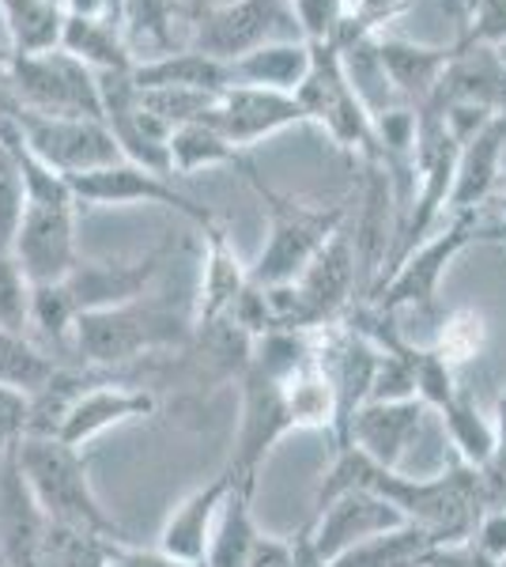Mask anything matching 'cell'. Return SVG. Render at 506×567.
<instances>
[{"label": "cell", "instance_id": "1", "mask_svg": "<svg viewBox=\"0 0 506 567\" xmlns=\"http://www.w3.org/2000/svg\"><path fill=\"white\" fill-rule=\"evenodd\" d=\"M352 488H366L374 496H382L385 503L404 515V523L427 529L438 545H465L473 542L476 526L487 515V492L481 470L465 465L457 458L443 477H404L401 470H385V465L371 462L366 454H359L355 446L337 451L333 470L326 473L318 488L314 507H326L337 496Z\"/></svg>", "mask_w": 506, "mask_h": 567}, {"label": "cell", "instance_id": "2", "mask_svg": "<svg viewBox=\"0 0 506 567\" xmlns=\"http://www.w3.org/2000/svg\"><path fill=\"white\" fill-rule=\"evenodd\" d=\"M171 254H174V235L144 254V258L133 261H80L64 280L34 288L31 326L39 329L45 341L64 344L72 337V326L84 315H91V310L122 307L148 296L152 280L163 272Z\"/></svg>", "mask_w": 506, "mask_h": 567}, {"label": "cell", "instance_id": "3", "mask_svg": "<svg viewBox=\"0 0 506 567\" xmlns=\"http://www.w3.org/2000/svg\"><path fill=\"white\" fill-rule=\"evenodd\" d=\"M16 462H20L27 488L50 523L128 545V534L106 515V507L91 488L87 462L80 458L76 446L61 443L58 435H23L16 446Z\"/></svg>", "mask_w": 506, "mask_h": 567}, {"label": "cell", "instance_id": "4", "mask_svg": "<svg viewBox=\"0 0 506 567\" xmlns=\"http://www.w3.org/2000/svg\"><path fill=\"white\" fill-rule=\"evenodd\" d=\"M193 337V315H178L174 307L152 296L133 303L91 310L72 326V344L87 368L110 371L117 363H133L155 352H178Z\"/></svg>", "mask_w": 506, "mask_h": 567}, {"label": "cell", "instance_id": "5", "mask_svg": "<svg viewBox=\"0 0 506 567\" xmlns=\"http://www.w3.org/2000/svg\"><path fill=\"white\" fill-rule=\"evenodd\" d=\"M296 99L307 110V122L318 125L337 148L359 155L366 167L385 171L379 122H374V110L366 106V99L359 95L340 45H314V65H310L307 84L296 91Z\"/></svg>", "mask_w": 506, "mask_h": 567}, {"label": "cell", "instance_id": "6", "mask_svg": "<svg viewBox=\"0 0 506 567\" xmlns=\"http://www.w3.org/2000/svg\"><path fill=\"white\" fill-rule=\"evenodd\" d=\"M254 186V194L269 205V243H265L261 258L254 261L250 280L261 288L272 284H296L307 265L318 258L340 227L348 224V205H307L288 194H276L272 186H265L261 175L246 178Z\"/></svg>", "mask_w": 506, "mask_h": 567}, {"label": "cell", "instance_id": "7", "mask_svg": "<svg viewBox=\"0 0 506 567\" xmlns=\"http://www.w3.org/2000/svg\"><path fill=\"white\" fill-rule=\"evenodd\" d=\"M4 87L12 91L16 106L50 117H103L99 76L80 58L64 53L61 45L39 53H16L8 65ZM106 122V117H103Z\"/></svg>", "mask_w": 506, "mask_h": 567}, {"label": "cell", "instance_id": "8", "mask_svg": "<svg viewBox=\"0 0 506 567\" xmlns=\"http://www.w3.org/2000/svg\"><path fill=\"white\" fill-rule=\"evenodd\" d=\"M476 227H481V213H454V219H450L446 227L427 235L416 250L404 254V258L393 265L390 277L371 291V307L382 310V315H397L404 307H420V310L435 307L438 284H443L450 261H454L468 243H476Z\"/></svg>", "mask_w": 506, "mask_h": 567}, {"label": "cell", "instance_id": "9", "mask_svg": "<svg viewBox=\"0 0 506 567\" xmlns=\"http://www.w3.org/2000/svg\"><path fill=\"white\" fill-rule=\"evenodd\" d=\"M12 122L23 133L27 148L50 163L53 171H61L64 178L87 175V171L125 159L122 144H117V136L110 133L103 117H50L16 110Z\"/></svg>", "mask_w": 506, "mask_h": 567}, {"label": "cell", "instance_id": "10", "mask_svg": "<svg viewBox=\"0 0 506 567\" xmlns=\"http://www.w3.org/2000/svg\"><path fill=\"white\" fill-rule=\"evenodd\" d=\"M69 186L80 205H99V208L103 205H159V208H174L178 216H186L193 227H200V235L219 227V219L208 205H197L189 194H182L167 175H155V171L141 167V163H128V159L69 178Z\"/></svg>", "mask_w": 506, "mask_h": 567}, {"label": "cell", "instance_id": "11", "mask_svg": "<svg viewBox=\"0 0 506 567\" xmlns=\"http://www.w3.org/2000/svg\"><path fill=\"white\" fill-rule=\"evenodd\" d=\"M288 20H291L288 0H231V4L200 8L189 20L193 23L189 50H200L208 58L231 65V61L254 53L257 45L280 42V27Z\"/></svg>", "mask_w": 506, "mask_h": 567}, {"label": "cell", "instance_id": "12", "mask_svg": "<svg viewBox=\"0 0 506 567\" xmlns=\"http://www.w3.org/2000/svg\"><path fill=\"white\" fill-rule=\"evenodd\" d=\"M12 258L31 288L58 284L80 265L76 254V205H39L27 200Z\"/></svg>", "mask_w": 506, "mask_h": 567}, {"label": "cell", "instance_id": "13", "mask_svg": "<svg viewBox=\"0 0 506 567\" xmlns=\"http://www.w3.org/2000/svg\"><path fill=\"white\" fill-rule=\"evenodd\" d=\"M205 122L216 125L238 148H254L257 141L291 130V125H310L307 110H302L296 95L265 91V87H242V84L219 91L216 106H211Z\"/></svg>", "mask_w": 506, "mask_h": 567}, {"label": "cell", "instance_id": "14", "mask_svg": "<svg viewBox=\"0 0 506 567\" xmlns=\"http://www.w3.org/2000/svg\"><path fill=\"white\" fill-rule=\"evenodd\" d=\"M310 523H314L318 553L333 564L348 548L371 542V537L385 534V529L404 526V515L393 503L374 496V492L352 488L344 496H337L333 503H326V507H318V518H310Z\"/></svg>", "mask_w": 506, "mask_h": 567}, {"label": "cell", "instance_id": "15", "mask_svg": "<svg viewBox=\"0 0 506 567\" xmlns=\"http://www.w3.org/2000/svg\"><path fill=\"white\" fill-rule=\"evenodd\" d=\"M454 53L457 45H420L409 39H393V34H374V58H379L385 84L416 110L435 99Z\"/></svg>", "mask_w": 506, "mask_h": 567}, {"label": "cell", "instance_id": "16", "mask_svg": "<svg viewBox=\"0 0 506 567\" xmlns=\"http://www.w3.org/2000/svg\"><path fill=\"white\" fill-rule=\"evenodd\" d=\"M231 484L235 477L224 465L205 488H197L189 499H182L159 534V553L178 564H205L211 534H216L219 523V511H224L227 496H231Z\"/></svg>", "mask_w": 506, "mask_h": 567}, {"label": "cell", "instance_id": "17", "mask_svg": "<svg viewBox=\"0 0 506 567\" xmlns=\"http://www.w3.org/2000/svg\"><path fill=\"white\" fill-rule=\"evenodd\" d=\"M423 405L420 398L412 401H366L352 420V435L348 446H355L359 454H366L371 462L385 465V470H397L404 451L416 443L423 427Z\"/></svg>", "mask_w": 506, "mask_h": 567}, {"label": "cell", "instance_id": "18", "mask_svg": "<svg viewBox=\"0 0 506 567\" xmlns=\"http://www.w3.org/2000/svg\"><path fill=\"white\" fill-rule=\"evenodd\" d=\"M155 393L152 390H136V386H117V382H103L84 390L76 398V405L69 409V416L61 420L58 439L69 446H84L95 435L110 432L117 424H128V420H141L155 413Z\"/></svg>", "mask_w": 506, "mask_h": 567}, {"label": "cell", "instance_id": "19", "mask_svg": "<svg viewBox=\"0 0 506 567\" xmlns=\"http://www.w3.org/2000/svg\"><path fill=\"white\" fill-rule=\"evenodd\" d=\"M503 152H506V114H495L492 122L481 125L462 144L450 213H484V205H492V197L499 194Z\"/></svg>", "mask_w": 506, "mask_h": 567}, {"label": "cell", "instance_id": "20", "mask_svg": "<svg viewBox=\"0 0 506 567\" xmlns=\"http://www.w3.org/2000/svg\"><path fill=\"white\" fill-rule=\"evenodd\" d=\"M435 103H462L506 114V65L495 45H457L443 84L435 91Z\"/></svg>", "mask_w": 506, "mask_h": 567}, {"label": "cell", "instance_id": "21", "mask_svg": "<svg viewBox=\"0 0 506 567\" xmlns=\"http://www.w3.org/2000/svg\"><path fill=\"white\" fill-rule=\"evenodd\" d=\"M355 280H359V258H355V239L348 227L321 246V254L307 265V272L296 280V288L307 296V303L318 310L326 322H337L348 310L355 296Z\"/></svg>", "mask_w": 506, "mask_h": 567}, {"label": "cell", "instance_id": "22", "mask_svg": "<svg viewBox=\"0 0 506 567\" xmlns=\"http://www.w3.org/2000/svg\"><path fill=\"white\" fill-rule=\"evenodd\" d=\"M208 250H205V272H200V296L193 303V329L216 326L219 318L231 315V307L242 299V291L250 288V269L238 261L231 239L224 227L205 231Z\"/></svg>", "mask_w": 506, "mask_h": 567}, {"label": "cell", "instance_id": "23", "mask_svg": "<svg viewBox=\"0 0 506 567\" xmlns=\"http://www.w3.org/2000/svg\"><path fill=\"white\" fill-rule=\"evenodd\" d=\"M310 65H314V45L302 39H280V42L257 45L254 53L231 61L227 69H231V84L296 95L307 84Z\"/></svg>", "mask_w": 506, "mask_h": 567}, {"label": "cell", "instance_id": "24", "mask_svg": "<svg viewBox=\"0 0 506 567\" xmlns=\"http://www.w3.org/2000/svg\"><path fill=\"white\" fill-rule=\"evenodd\" d=\"M58 45L95 72H128L136 65L133 50H128V42H125V31L117 23H110L106 16L64 12Z\"/></svg>", "mask_w": 506, "mask_h": 567}, {"label": "cell", "instance_id": "25", "mask_svg": "<svg viewBox=\"0 0 506 567\" xmlns=\"http://www.w3.org/2000/svg\"><path fill=\"white\" fill-rule=\"evenodd\" d=\"M133 84L136 87H189V91H211V95H219L224 87H231V69H227L224 61L186 45V50L163 53V58L136 61Z\"/></svg>", "mask_w": 506, "mask_h": 567}, {"label": "cell", "instance_id": "26", "mask_svg": "<svg viewBox=\"0 0 506 567\" xmlns=\"http://www.w3.org/2000/svg\"><path fill=\"white\" fill-rule=\"evenodd\" d=\"M254 492H257V481L231 484V496H227L224 511H219L216 534H211L205 567H246L250 564V553H254L257 537H261V529L254 523Z\"/></svg>", "mask_w": 506, "mask_h": 567}, {"label": "cell", "instance_id": "27", "mask_svg": "<svg viewBox=\"0 0 506 567\" xmlns=\"http://www.w3.org/2000/svg\"><path fill=\"white\" fill-rule=\"evenodd\" d=\"M438 548L443 545L427 529L404 523L397 529H385V534L371 537V542L348 548L329 567H431Z\"/></svg>", "mask_w": 506, "mask_h": 567}, {"label": "cell", "instance_id": "28", "mask_svg": "<svg viewBox=\"0 0 506 567\" xmlns=\"http://www.w3.org/2000/svg\"><path fill=\"white\" fill-rule=\"evenodd\" d=\"M167 152H171V175L174 171H178V175H193V171H200V167H238L246 175V171L254 167L242 155V148L227 141L211 122H189V125H182V130H174L167 141Z\"/></svg>", "mask_w": 506, "mask_h": 567}, {"label": "cell", "instance_id": "29", "mask_svg": "<svg viewBox=\"0 0 506 567\" xmlns=\"http://www.w3.org/2000/svg\"><path fill=\"white\" fill-rule=\"evenodd\" d=\"M182 20V0H125L122 27L136 61L174 53V23Z\"/></svg>", "mask_w": 506, "mask_h": 567}, {"label": "cell", "instance_id": "30", "mask_svg": "<svg viewBox=\"0 0 506 567\" xmlns=\"http://www.w3.org/2000/svg\"><path fill=\"white\" fill-rule=\"evenodd\" d=\"M0 16L8 27V45L16 53L53 50L61 39V0H0Z\"/></svg>", "mask_w": 506, "mask_h": 567}, {"label": "cell", "instance_id": "31", "mask_svg": "<svg viewBox=\"0 0 506 567\" xmlns=\"http://www.w3.org/2000/svg\"><path fill=\"white\" fill-rule=\"evenodd\" d=\"M438 413L446 420V435H450V443H454L457 458L465 465H473V470H487V462H492V454H495V420H487L481 413L473 393L457 390L454 398H450V405L438 409Z\"/></svg>", "mask_w": 506, "mask_h": 567}, {"label": "cell", "instance_id": "32", "mask_svg": "<svg viewBox=\"0 0 506 567\" xmlns=\"http://www.w3.org/2000/svg\"><path fill=\"white\" fill-rule=\"evenodd\" d=\"M125 548L128 545L110 542V537L50 523L45 526L39 564L34 567H114V560L125 553Z\"/></svg>", "mask_w": 506, "mask_h": 567}, {"label": "cell", "instance_id": "33", "mask_svg": "<svg viewBox=\"0 0 506 567\" xmlns=\"http://www.w3.org/2000/svg\"><path fill=\"white\" fill-rule=\"evenodd\" d=\"M58 368L61 363L53 355H45L27 333L0 329V386L34 398L58 374Z\"/></svg>", "mask_w": 506, "mask_h": 567}, {"label": "cell", "instance_id": "34", "mask_svg": "<svg viewBox=\"0 0 506 567\" xmlns=\"http://www.w3.org/2000/svg\"><path fill=\"white\" fill-rule=\"evenodd\" d=\"M23 208H27V189L16 155L8 152V144L0 141V254H12L16 235L23 224Z\"/></svg>", "mask_w": 506, "mask_h": 567}, {"label": "cell", "instance_id": "35", "mask_svg": "<svg viewBox=\"0 0 506 567\" xmlns=\"http://www.w3.org/2000/svg\"><path fill=\"white\" fill-rule=\"evenodd\" d=\"M288 8L302 42L337 45L344 31V0H288Z\"/></svg>", "mask_w": 506, "mask_h": 567}, {"label": "cell", "instance_id": "36", "mask_svg": "<svg viewBox=\"0 0 506 567\" xmlns=\"http://www.w3.org/2000/svg\"><path fill=\"white\" fill-rule=\"evenodd\" d=\"M31 303H34L31 280L23 277V269L16 265L12 254H0V329L27 333V326H31Z\"/></svg>", "mask_w": 506, "mask_h": 567}, {"label": "cell", "instance_id": "37", "mask_svg": "<svg viewBox=\"0 0 506 567\" xmlns=\"http://www.w3.org/2000/svg\"><path fill=\"white\" fill-rule=\"evenodd\" d=\"M481 349H484V318L476 315V310H457V315H450L443 333H438L435 352L443 355L450 368H457V363L473 360Z\"/></svg>", "mask_w": 506, "mask_h": 567}, {"label": "cell", "instance_id": "38", "mask_svg": "<svg viewBox=\"0 0 506 567\" xmlns=\"http://www.w3.org/2000/svg\"><path fill=\"white\" fill-rule=\"evenodd\" d=\"M506 42V0H473V12L457 45H499Z\"/></svg>", "mask_w": 506, "mask_h": 567}, {"label": "cell", "instance_id": "39", "mask_svg": "<svg viewBox=\"0 0 506 567\" xmlns=\"http://www.w3.org/2000/svg\"><path fill=\"white\" fill-rule=\"evenodd\" d=\"M481 477L487 492V511L506 507V382L499 393V409H495V454L487 470H481Z\"/></svg>", "mask_w": 506, "mask_h": 567}, {"label": "cell", "instance_id": "40", "mask_svg": "<svg viewBox=\"0 0 506 567\" xmlns=\"http://www.w3.org/2000/svg\"><path fill=\"white\" fill-rule=\"evenodd\" d=\"M27 424H31V398L0 386V458L20 446V439L27 435Z\"/></svg>", "mask_w": 506, "mask_h": 567}, {"label": "cell", "instance_id": "41", "mask_svg": "<svg viewBox=\"0 0 506 567\" xmlns=\"http://www.w3.org/2000/svg\"><path fill=\"white\" fill-rule=\"evenodd\" d=\"M473 545L481 548L484 556H492V560H499V564L506 560V507L487 511L473 534Z\"/></svg>", "mask_w": 506, "mask_h": 567}, {"label": "cell", "instance_id": "42", "mask_svg": "<svg viewBox=\"0 0 506 567\" xmlns=\"http://www.w3.org/2000/svg\"><path fill=\"white\" fill-rule=\"evenodd\" d=\"M476 239H481V243H499V246H506V224L476 227Z\"/></svg>", "mask_w": 506, "mask_h": 567}, {"label": "cell", "instance_id": "43", "mask_svg": "<svg viewBox=\"0 0 506 567\" xmlns=\"http://www.w3.org/2000/svg\"><path fill=\"white\" fill-rule=\"evenodd\" d=\"M8 65H12V50H4V45H0V84L8 80Z\"/></svg>", "mask_w": 506, "mask_h": 567}, {"label": "cell", "instance_id": "44", "mask_svg": "<svg viewBox=\"0 0 506 567\" xmlns=\"http://www.w3.org/2000/svg\"><path fill=\"white\" fill-rule=\"evenodd\" d=\"M492 205H495V213H499L503 224H506V189H499V194L492 197Z\"/></svg>", "mask_w": 506, "mask_h": 567}, {"label": "cell", "instance_id": "45", "mask_svg": "<svg viewBox=\"0 0 506 567\" xmlns=\"http://www.w3.org/2000/svg\"><path fill=\"white\" fill-rule=\"evenodd\" d=\"M499 189H506V152H503V175H499Z\"/></svg>", "mask_w": 506, "mask_h": 567}, {"label": "cell", "instance_id": "46", "mask_svg": "<svg viewBox=\"0 0 506 567\" xmlns=\"http://www.w3.org/2000/svg\"><path fill=\"white\" fill-rule=\"evenodd\" d=\"M499 58H503V65H506V42L499 45Z\"/></svg>", "mask_w": 506, "mask_h": 567}, {"label": "cell", "instance_id": "47", "mask_svg": "<svg viewBox=\"0 0 506 567\" xmlns=\"http://www.w3.org/2000/svg\"><path fill=\"white\" fill-rule=\"evenodd\" d=\"M499 567H506V560H503V564H499Z\"/></svg>", "mask_w": 506, "mask_h": 567}]
</instances>
